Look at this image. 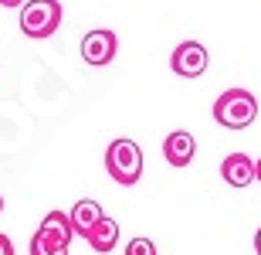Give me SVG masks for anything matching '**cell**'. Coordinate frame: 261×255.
<instances>
[{"label":"cell","mask_w":261,"mask_h":255,"mask_svg":"<svg viewBox=\"0 0 261 255\" xmlns=\"http://www.w3.org/2000/svg\"><path fill=\"white\" fill-rule=\"evenodd\" d=\"M214 119L224 129H248L258 119V99L248 88H227L214 102Z\"/></svg>","instance_id":"obj_1"},{"label":"cell","mask_w":261,"mask_h":255,"mask_svg":"<svg viewBox=\"0 0 261 255\" xmlns=\"http://www.w3.org/2000/svg\"><path fill=\"white\" fill-rule=\"evenodd\" d=\"M106 170L116 184L133 187L136 180L143 177V150H139V143L129 140V136L112 140L109 150H106Z\"/></svg>","instance_id":"obj_2"},{"label":"cell","mask_w":261,"mask_h":255,"mask_svg":"<svg viewBox=\"0 0 261 255\" xmlns=\"http://www.w3.org/2000/svg\"><path fill=\"white\" fill-rule=\"evenodd\" d=\"M61 28V4L58 0H28L20 7V31L34 41L51 38Z\"/></svg>","instance_id":"obj_3"},{"label":"cell","mask_w":261,"mask_h":255,"mask_svg":"<svg viewBox=\"0 0 261 255\" xmlns=\"http://www.w3.org/2000/svg\"><path fill=\"white\" fill-rule=\"evenodd\" d=\"M211 65V55L200 41H184L173 48V58H170V68L180 75V79H200Z\"/></svg>","instance_id":"obj_4"},{"label":"cell","mask_w":261,"mask_h":255,"mask_svg":"<svg viewBox=\"0 0 261 255\" xmlns=\"http://www.w3.org/2000/svg\"><path fill=\"white\" fill-rule=\"evenodd\" d=\"M116 51H119V38H116V31H109V28H95L82 38V58L88 65H95V68L109 65L116 58Z\"/></svg>","instance_id":"obj_5"},{"label":"cell","mask_w":261,"mask_h":255,"mask_svg":"<svg viewBox=\"0 0 261 255\" xmlns=\"http://www.w3.org/2000/svg\"><path fill=\"white\" fill-rule=\"evenodd\" d=\"M102 218H106V211H102V204H98V201H92V197H82V201H75V207L68 211L71 231H75V235H82V238L92 235Z\"/></svg>","instance_id":"obj_6"},{"label":"cell","mask_w":261,"mask_h":255,"mask_svg":"<svg viewBox=\"0 0 261 255\" xmlns=\"http://www.w3.org/2000/svg\"><path fill=\"white\" fill-rule=\"evenodd\" d=\"M197 153V140L187 133V129H173L170 136L163 140V160L170 167H187Z\"/></svg>","instance_id":"obj_7"},{"label":"cell","mask_w":261,"mask_h":255,"mask_svg":"<svg viewBox=\"0 0 261 255\" xmlns=\"http://www.w3.org/2000/svg\"><path fill=\"white\" fill-rule=\"evenodd\" d=\"M221 177H224V184H231V187H248L251 180H258L254 160L244 157V153H231V157L221 160Z\"/></svg>","instance_id":"obj_8"},{"label":"cell","mask_w":261,"mask_h":255,"mask_svg":"<svg viewBox=\"0 0 261 255\" xmlns=\"http://www.w3.org/2000/svg\"><path fill=\"white\" fill-rule=\"evenodd\" d=\"M38 231H41L44 238H51V242L65 245V248L71 245V238H75V231H71V221H68V211H48Z\"/></svg>","instance_id":"obj_9"},{"label":"cell","mask_w":261,"mask_h":255,"mask_svg":"<svg viewBox=\"0 0 261 255\" xmlns=\"http://www.w3.org/2000/svg\"><path fill=\"white\" fill-rule=\"evenodd\" d=\"M88 245L95 248L98 255H109L112 252V248L119 245V221L116 218H102V221H98L95 225V231H92V235H88Z\"/></svg>","instance_id":"obj_10"},{"label":"cell","mask_w":261,"mask_h":255,"mask_svg":"<svg viewBox=\"0 0 261 255\" xmlns=\"http://www.w3.org/2000/svg\"><path fill=\"white\" fill-rule=\"evenodd\" d=\"M31 255H68V248L58 245V242H51V238H44L41 231H34V238H31Z\"/></svg>","instance_id":"obj_11"},{"label":"cell","mask_w":261,"mask_h":255,"mask_svg":"<svg viewBox=\"0 0 261 255\" xmlns=\"http://www.w3.org/2000/svg\"><path fill=\"white\" fill-rule=\"evenodd\" d=\"M126 255H156V245L149 242V238H129Z\"/></svg>","instance_id":"obj_12"},{"label":"cell","mask_w":261,"mask_h":255,"mask_svg":"<svg viewBox=\"0 0 261 255\" xmlns=\"http://www.w3.org/2000/svg\"><path fill=\"white\" fill-rule=\"evenodd\" d=\"M0 255H14V242L7 235H0Z\"/></svg>","instance_id":"obj_13"},{"label":"cell","mask_w":261,"mask_h":255,"mask_svg":"<svg viewBox=\"0 0 261 255\" xmlns=\"http://www.w3.org/2000/svg\"><path fill=\"white\" fill-rule=\"evenodd\" d=\"M28 0H0V7H24Z\"/></svg>","instance_id":"obj_14"},{"label":"cell","mask_w":261,"mask_h":255,"mask_svg":"<svg viewBox=\"0 0 261 255\" xmlns=\"http://www.w3.org/2000/svg\"><path fill=\"white\" fill-rule=\"evenodd\" d=\"M254 252L261 255V228H258V231H254Z\"/></svg>","instance_id":"obj_15"},{"label":"cell","mask_w":261,"mask_h":255,"mask_svg":"<svg viewBox=\"0 0 261 255\" xmlns=\"http://www.w3.org/2000/svg\"><path fill=\"white\" fill-rule=\"evenodd\" d=\"M254 174H258V180H261V160H254Z\"/></svg>","instance_id":"obj_16"},{"label":"cell","mask_w":261,"mask_h":255,"mask_svg":"<svg viewBox=\"0 0 261 255\" xmlns=\"http://www.w3.org/2000/svg\"><path fill=\"white\" fill-rule=\"evenodd\" d=\"M0 211H4V197H0Z\"/></svg>","instance_id":"obj_17"}]
</instances>
